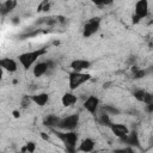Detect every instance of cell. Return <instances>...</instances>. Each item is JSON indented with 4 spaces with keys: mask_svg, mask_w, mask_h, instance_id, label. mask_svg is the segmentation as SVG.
I'll use <instances>...</instances> for the list:
<instances>
[{
    "mask_svg": "<svg viewBox=\"0 0 153 153\" xmlns=\"http://www.w3.org/2000/svg\"><path fill=\"white\" fill-rule=\"evenodd\" d=\"M30 100L32 103H35L38 106H44L48 102H49V94L47 92H41L33 96H30Z\"/></svg>",
    "mask_w": 153,
    "mask_h": 153,
    "instance_id": "obj_15",
    "label": "cell"
},
{
    "mask_svg": "<svg viewBox=\"0 0 153 153\" xmlns=\"http://www.w3.org/2000/svg\"><path fill=\"white\" fill-rule=\"evenodd\" d=\"M79 122H80L79 114H72V115H68L63 118H60L57 128H60L65 131H74L78 128Z\"/></svg>",
    "mask_w": 153,
    "mask_h": 153,
    "instance_id": "obj_4",
    "label": "cell"
},
{
    "mask_svg": "<svg viewBox=\"0 0 153 153\" xmlns=\"http://www.w3.org/2000/svg\"><path fill=\"white\" fill-rule=\"evenodd\" d=\"M16 6H17V1H14V0H7V1L2 2L1 7H0V14L5 16V14L10 13L12 10H14Z\"/></svg>",
    "mask_w": 153,
    "mask_h": 153,
    "instance_id": "obj_18",
    "label": "cell"
},
{
    "mask_svg": "<svg viewBox=\"0 0 153 153\" xmlns=\"http://www.w3.org/2000/svg\"><path fill=\"white\" fill-rule=\"evenodd\" d=\"M110 129L112 131V134L115 136H117L118 139H122L128 133H129V129L126 124H122V123H112L110 126Z\"/></svg>",
    "mask_w": 153,
    "mask_h": 153,
    "instance_id": "obj_14",
    "label": "cell"
},
{
    "mask_svg": "<svg viewBox=\"0 0 153 153\" xmlns=\"http://www.w3.org/2000/svg\"><path fill=\"white\" fill-rule=\"evenodd\" d=\"M35 148H36V145L35 142L30 141V142H26V146L23 148V152H29V153H33L35 152Z\"/></svg>",
    "mask_w": 153,
    "mask_h": 153,
    "instance_id": "obj_23",
    "label": "cell"
},
{
    "mask_svg": "<svg viewBox=\"0 0 153 153\" xmlns=\"http://www.w3.org/2000/svg\"><path fill=\"white\" fill-rule=\"evenodd\" d=\"M1 4H2V2H1V1H0V7H1Z\"/></svg>",
    "mask_w": 153,
    "mask_h": 153,
    "instance_id": "obj_28",
    "label": "cell"
},
{
    "mask_svg": "<svg viewBox=\"0 0 153 153\" xmlns=\"http://www.w3.org/2000/svg\"><path fill=\"white\" fill-rule=\"evenodd\" d=\"M55 136L63 143L66 153H76V142L79 139L78 133L75 131H60V130H53Z\"/></svg>",
    "mask_w": 153,
    "mask_h": 153,
    "instance_id": "obj_1",
    "label": "cell"
},
{
    "mask_svg": "<svg viewBox=\"0 0 153 153\" xmlns=\"http://www.w3.org/2000/svg\"><path fill=\"white\" fill-rule=\"evenodd\" d=\"M59 122H60V117L55 114H50V115H47L44 118H43V126L44 127H48V128H57L59 126Z\"/></svg>",
    "mask_w": 153,
    "mask_h": 153,
    "instance_id": "obj_16",
    "label": "cell"
},
{
    "mask_svg": "<svg viewBox=\"0 0 153 153\" xmlns=\"http://www.w3.org/2000/svg\"><path fill=\"white\" fill-rule=\"evenodd\" d=\"M47 51H48V49L45 47L44 48H38L36 50L26 51V53H23V54H20L18 56V61H19V63L22 65V67L24 69H29V68H31L36 63V61L41 56H43L44 54H47Z\"/></svg>",
    "mask_w": 153,
    "mask_h": 153,
    "instance_id": "obj_2",
    "label": "cell"
},
{
    "mask_svg": "<svg viewBox=\"0 0 153 153\" xmlns=\"http://www.w3.org/2000/svg\"><path fill=\"white\" fill-rule=\"evenodd\" d=\"M91 79V74L84 72H71L68 74V86L72 91L76 90L80 85L88 81Z\"/></svg>",
    "mask_w": 153,
    "mask_h": 153,
    "instance_id": "obj_3",
    "label": "cell"
},
{
    "mask_svg": "<svg viewBox=\"0 0 153 153\" xmlns=\"http://www.w3.org/2000/svg\"><path fill=\"white\" fill-rule=\"evenodd\" d=\"M76 102H78V97H76L74 93H72V92H66V93H63V96H62V98H61V103H62V105L66 106V108L74 105Z\"/></svg>",
    "mask_w": 153,
    "mask_h": 153,
    "instance_id": "obj_17",
    "label": "cell"
},
{
    "mask_svg": "<svg viewBox=\"0 0 153 153\" xmlns=\"http://www.w3.org/2000/svg\"><path fill=\"white\" fill-rule=\"evenodd\" d=\"M112 153H136V152L134 151V148L126 146V147H122V148H116V149H114Z\"/></svg>",
    "mask_w": 153,
    "mask_h": 153,
    "instance_id": "obj_22",
    "label": "cell"
},
{
    "mask_svg": "<svg viewBox=\"0 0 153 153\" xmlns=\"http://www.w3.org/2000/svg\"><path fill=\"white\" fill-rule=\"evenodd\" d=\"M48 8H49V4H48L47 1H44V2H42V4L39 5L38 11H47Z\"/></svg>",
    "mask_w": 153,
    "mask_h": 153,
    "instance_id": "obj_25",
    "label": "cell"
},
{
    "mask_svg": "<svg viewBox=\"0 0 153 153\" xmlns=\"http://www.w3.org/2000/svg\"><path fill=\"white\" fill-rule=\"evenodd\" d=\"M146 76V71L145 69H139V68H133V78L134 79H141Z\"/></svg>",
    "mask_w": 153,
    "mask_h": 153,
    "instance_id": "obj_21",
    "label": "cell"
},
{
    "mask_svg": "<svg viewBox=\"0 0 153 153\" xmlns=\"http://www.w3.org/2000/svg\"><path fill=\"white\" fill-rule=\"evenodd\" d=\"M91 61L88 60H85V59H75L71 62L69 67L72 68L73 72H82L85 69H88L91 68Z\"/></svg>",
    "mask_w": 153,
    "mask_h": 153,
    "instance_id": "obj_11",
    "label": "cell"
},
{
    "mask_svg": "<svg viewBox=\"0 0 153 153\" xmlns=\"http://www.w3.org/2000/svg\"><path fill=\"white\" fill-rule=\"evenodd\" d=\"M54 67H55L54 61H51V60L42 61V62H38V63H35V66L32 68V73L36 78H41L44 74H47L50 69H54Z\"/></svg>",
    "mask_w": 153,
    "mask_h": 153,
    "instance_id": "obj_7",
    "label": "cell"
},
{
    "mask_svg": "<svg viewBox=\"0 0 153 153\" xmlns=\"http://www.w3.org/2000/svg\"><path fill=\"white\" fill-rule=\"evenodd\" d=\"M100 23H102L100 17H92V18H90L84 24V27H82V37L84 38H88V37L93 36L99 30Z\"/></svg>",
    "mask_w": 153,
    "mask_h": 153,
    "instance_id": "obj_6",
    "label": "cell"
},
{
    "mask_svg": "<svg viewBox=\"0 0 153 153\" xmlns=\"http://www.w3.org/2000/svg\"><path fill=\"white\" fill-rule=\"evenodd\" d=\"M94 146H96V142L91 137H85L84 140H81V142L76 147V151L82 153H91L94 149Z\"/></svg>",
    "mask_w": 153,
    "mask_h": 153,
    "instance_id": "obj_13",
    "label": "cell"
},
{
    "mask_svg": "<svg viewBox=\"0 0 153 153\" xmlns=\"http://www.w3.org/2000/svg\"><path fill=\"white\" fill-rule=\"evenodd\" d=\"M120 140H121V142H123V143L127 145L128 147H131V148H134V147H140L139 135H137V133H136L135 130L129 131L124 137H122V139H120Z\"/></svg>",
    "mask_w": 153,
    "mask_h": 153,
    "instance_id": "obj_9",
    "label": "cell"
},
{
    "mask_svg": "<svg viewBox=\"0 0 153 153\" xmlns=\"http://www.w3.org/2000/svg\"><path fill=\"white\" fill-rule=\"evenodd\" d=\"M146 110H147L148 114H152V112H153V103H151V104H146Z\"/></svg>",
    "mask_w": 153,
    "mask_h": 153,
    "instance_id": "obj_26",
    "label": "cell"
},
{
    "mask_svg": "<svg viewBox=\"0 0 153 153\" xmlns=\"http://www.w3.org/2000/svg\"><path fill=\"white\" fill-rule=\"evenodd\" d=\"M148 1L147 0H139L135 2L134 6V14L131 17V22L133 24H137L140 23L143 18H146L148 16Z\"/></svg>",
    "mask_w": 153,
    "mask_h": 153,
    "instance_id": "obj_5",
    "label": "cell"
},
{
    "mask_svg": "<svg viewBox=\"0 0 153 153\" xmlns=\"http://www.w3.org/2000/svg\"><path fill=\"white\" fill-rule=\"evenodd\" d=\"M98 106H99V99L96 97V96H88L85 100H84V108L91 114V115H94L97 114V110H98Z\"/></svg>",
    "mask_w": 153,
    "mask_h": 153,
    "instance_id": "obj_8",
    "label": "cell"
},
{
    "mask_svg": "<svg viewBox=\"0 0 153 153\" xmlns=\"http://www.w3.org/2000/svg\"><path fill=\"white\" fill-rule=\"evenodd\" d=\"M30 103H31L30 97H29V96H24L23 99H22V106L25 109V108H27V106L30 105Z\"/></svg>",
    "mask_w": 153,
    "mask_h": 153,
    "instance_id": "obj_24",
    "label": "cell"
},
{
    "mask_svg": "<svg viewBox=\"0 0 153 153\" xmlns=\"http://www.w3.org/2000/svg\"><path fill=\"white\" fill-rule=\"evenodd\" d=\"M133 96L134 98L137 100V102H141V103H145V104H151L153 103V96L152 93L142 90V88H137L135 91H133Z\"/></svg>",
    "mask_w": 153,
    "mask_h": 153,
    "instance_id": "obj_10",
    "label": "cell"
},
{
    "mask_svg": "<svg viewBox=\"0 0 153 153\" xmlns=\"http://www.w3.org/2000/svg\"><path fill=\"white\" fill-rule=\"evenodd\" d=\"M98 122H99V124H102L104 127H109V128L112 124V122L110 120V115H108L103 111H100V114L98 115Z\"/></svg>",
    "mask_w": 153,
    "mask_h": 153,
    "instance_id": "obj_19",
    "label": "cell"
},
{
    "mask_svg": "<svg viewBox=\"0 0 153 153\" xmlns=\"http://www.w3.org/2000/svg\"><path fill=\"white\" fill-rule=\"evenodd\" d=\"M100 111H103L108 115H118L120 114V110L112 105H104V106H102Z\"/></svg>",
    "mask_w": 153,
    "mask_h": 153,
    "instance_id": "obj_20",
    "label": "cell"
},
{
    "mask_svg": "<svg viewBox=\"0 0 153 153\" xmlns=\"http://www.w3.org/2000/svg\"><path fill=\"white\" fill-rule=\"evenodd\" d=\"M2 76H4V71H2L1 68H0V80L2 79Z\"/></svg>",
    "mask_w": 153,
    "mask_h": 153,
    "instance_id": "obj_27",
    "label": "cell"
},
{
    "mask_svg": "<svg viewBox=\"0 0 153 153\" xmlns=\"http://www.w3.org/2000/svg\"><path fill=\"white\" fill-rule=\"evenodd\" d=\"M23 153H29V152H23Z\"/></svg>",
    "mask_w": 153,
    "mask_h": 153,
    "instance_id": "obj_29",
    "label": "cell"
},
{
    "mask_svg": "<svg viewBox=\"0 0 153 153\" xmlns=\"http://www.w3.org/2000/svg\"><path fill=\"white\" fill-rule=\"evenodd\" d=\"M0 68L2 71L10 72V73H14L18 69V65H17V61L13 60V59L2 57V59H0Z\"/></svg>",
    "mask_w": 153,
    "mask_h": 153,
    "instance_id": "obj_12",
    "label": "cell"
}]
</instances>
